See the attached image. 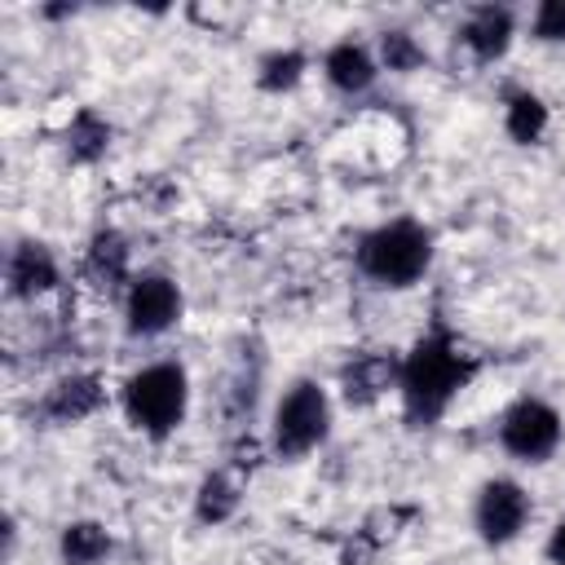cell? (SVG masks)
<instances>
[{"instance_id":"obj_1","label":"cell","mask_w":565,"mask_h":565,"mask_svg":"<svg viewBox=\"0 0 565 565\" xmlns=\"http://www.w3.org/2000/svg\"><path fill=\"white\" fill-rule=\"evenodd\" d=\"M428 234L411 221H397V225H384L375 230L366 243H362V269L388 287H406L415 282L424 269H428Z\"/></svg>"},{"instance_id":"obj_2","label":"cell","mask_w":565,"mask_h":565,"mask_svg":"<svg viewBox=\"0 0 565 565\" xmlns=\"http://www.w3.org/2000/svg\"><path fill=\"white\" fill-rule=\"evenodd\" d=\"M459 380H463L459 358H455L441 340H424V344L411 353L406 371H402V388H406L411 415H415V419L441 415V406L450 402V393L459 388Z\"/></svg>"},{"instance_id":"obj_3","label":"cell","mask_w":565,"mask_h":565,"mask_svg":"<svg viewBox=\"0 0 565 565\" xmlns=\"http://www.w3.org/2000/svg\"><path fill=\"white\" fill-rule=\"evenodd\" d=\"M124 406L137 428L146 433H168L185 415V371L181 366H150L128 380Z\"/></svg>"},{"instance_id":"obj_4","label":"cell","mask_w":565,"mask_h":565,"mask_svg":"<svg viewBox=\"0 0 565 565\" xmlns=\"http://www.w3.org/2000/svg\"><path fill=\"white\" fill-rule=\"evenodd\" d=\"M327 397L318 384H296L282 402H278V415H274V441L282 455H305L309 446H318L327 437Z\"/></svg>"},{"instance_id":"obj_5","label":"cell","mask_w":565,"mask_h":565,"mask_svg":"<svg viewBox=\"0 0 565 565\" xmlns=\"http://www.w3.org/2000/svg\"><path fill=\"white\" fill-rule=\"evenodd\" d=\"M561 437V419L543 402H516L503 419V446L521 459H543Z\"/></svg>"},{"instance_id":"obj_6","label":"cell","mask_w":565,"mask_h":565,"mask_svg":"<svg viewBox=\"0 0 565 565\" xmlns=\"http://www.w3.org/2000/svg\"><path fill=\"white\" fill-rule=\"evenodd\" d=\"M177 309H181L177 287H172L168 278H159V274H146V278L132 282V296H128V327H132L137 335H154V331L172 327Z\"/></svg>"},{"instance_id":"obj_7","label":"cell","mask_w":565,"mask_h":565,"mask_svg":"<svg viewBox=\"0 0 565 565\" xmlns=\"http://www.w3.org/2000/svg\"><path fill=\"white\" fill-rule=\"evenodd\" d=\"M525 521V494L512 481H490L477 499V530L490 543H508Z\"/></svg>"},{"instance_id":"obj_8","label":"cell","mask_w":565,"mask_h":565,"mask_svg":"<svg viewBox=\"0 0 565 565\" xmlns=\"http://www.w3.org/2000/svg\"><path fill=\"white\" fill-rule=\"evenodd\" d=\"M9 282L18 296H35L44 287L57 282V269H53V256L40 247V243H22L13 252V265H9Z\"/></svg>"},{"instance_id":"obj_9","label":"cell","mask_w":565,"mask_h":565,"mask_svg":"<svg viewBox=\"0 0 565 565\" xmlns=\"http://www.w3.org/2000/svg\"><path fill=\"white\" fill-rule=\"evenodd\" d=\"M508 35H512V18L503 9H481L463 31V40L477 49V57H499L508 49Z\"/></svg>"},{"instance_id":"obj_10","label":"cell","mask_w":565,"mask_h":565,"mask_svg":"<svg viewBox=\"0 0 565 565\" xmlns=\"http://www.w3.org/2000/svg\"><path fill=\"white\" fill-rule=\"evenodd\" d=\"M388 380H393V362L371 353L344 371V393H349V402H371V397H380V388H388Z\"/></svg>"},{"instance_id":"obj_11","label":"cell","mask_w":565,"mask_h":565,"mask_svg":"<svg viewBox=\"0 0 565 565\" xmlns=\"http://www.w3.org/2000/svg\"><path fill=\"white\" fill-rule=\"evenodd\" d=\"M106 552H110V539L102 525H93V521L66 525V534H62V561L66 565H97Z\"/></svg>"},{"instance_id":"obj_12","label":"cell","mask_w":565,"mask_h":565,"mask_svg":"<svg viewBox=\"0 0 565 565\" xmlns=\"http://www.w3.org/2000/svg\"><path fill=\"white\" fill-rule=\"evenodd\" d=\"M327 75H331V84H340V88H366L371 84V75H375V66H371V57H366V49H358V44H340V49H331V57H327Z\"/></svg>"},{"instance_id":"obj_13","label":"cell","mask_w":565,"mask_h":565,"mask_svg":"<svg viewBox=\"0 0 565 565\" xmlns=\"http://www.w3.org/2000/svg\"><path fill=\"white\" fill-rule=\"evenodd\" d=\"M97 380H88V375H75V380H62L57 388H53V397H49V411L57 415V419H79V415H88L93 406H97Z\"/></svg>"},{"instance_id":"obj_14","label":"cell","mask_w":565,"mask_h":565,"mask_svg":"<svg viewBox=\"0 0 565 565\" xmlns=\"http://www.w3.org/2000/svg\"><path fill=\"white\" fill-rule=\"evenodd\" d=\"M543 128H547V106L539 97H530V93L512 97V106H508V132L516 141H534Z\"/></svg>"},{"instance_id":"obj_15","label":"cell","mask_w":565,"mask_h":565,"mask_svg":"<svg viewBox=\"0 0 565 565\" xmlns=\"http://www.w3.org/2000/svg\"><path fill=\"white\" fill-rule=\"evenodd\" d=\"M234 503H238V494H234V486L225 477H207L199 486V516L203 521H225L234 512Z\"/></svg>"},{"instance_id":"obj_16","label":"cell","mask_w":565,"mask_h":565,"mask_svg":"<svg viewBox=\"0 0 565 565\" xmlns=\"http://www.w3.org/2000/svg\"><path fill=\"white\" fill-rule=\"evenodd\" d=\"M66 146H71V154H79V159L102 154V150H106V124H97L93 115H79L75 128L66 132Z\"/></svg>"},{"instance_id":"obj_17","label":"cell","mask_w":565,"mask_h":565,"mask_svg":"<svg viewBox=\"0 0 565 565\" xmlns=\"http://www.w3.org/2000/svg\"><path fill=\"white\" fill-rule=\"evenodd\" d=\"M124 260H128V247H124L119 234H97V238H93V265H97L102 274L119 278V274H124Z\"/></svg>"},{"instance_id":"obj_18","label":"cell","mask_w":565,"mask_h":565,"mask_svg":"<svg viewBox=\"0 0 565 565\" xmlns=\"http://www.w3.org/2000/svg\"><path fill=\"white\" fill-rule=\"evenodd\" d=\"M300 53H274V57H265V75H260V84L265 88H291L296 79H300Z\"/></svg>"},{"instance_id":"obj_19","label":"cell","mask_w":565,"mask_h":565,"mask_svg":"<svg viewBox=\"0 0 565 565\" xmlns=\"http://www.w3.org/2000/svg\"><path fill=\"white\" fill-rule=\"evenodd\" d=\"M419 49H415V40L406 35V31H388L384 35V62H388V71H411V66H419Z\"/></svg>"},{"instance_id":"obj_20","label":"cell","mask_w":565,"mask_h":565,"mask_svg":"<svg viewBox=\"0 0 565 565\" xmlns=\"http://www.w3.org/2000/svg\"><path fill=\"white\" fill-rule=\"evenodd\" d=\"M534 31H539L543 40H565V0H547V4H539Z\"/></svg>"},{"instance_id":"obj_21","label":"cell","mask_w":565,"mask_h":565,"mask_svg":"<svg viewBox=\"0 0 565 565\" xmlns=\"http://www.w3.org/2000/svg\"><path fill=\"white\" fill-rule=\"evenodd\" d=\"M547 556L556 561V565H565V521L552 530V543H547Z\"/></svg>"}]
</instances>
